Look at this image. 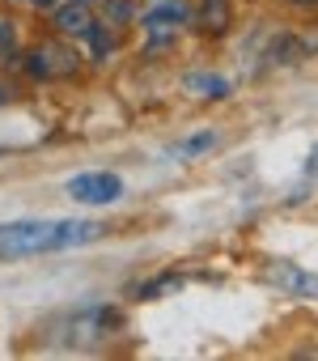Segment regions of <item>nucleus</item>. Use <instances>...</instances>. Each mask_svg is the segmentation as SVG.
Instances as JSON below:
<instances>
[{
  "mask_svg": "<svg viewBox=\"0 0 318 361\" xmlns=\"http://www.w3.org/2000/svg\"><path fill=\"white\" fill-rule=\"evenodd\" d=\"M98 9H102V22H110V26L132 22V5H127V0H98Z\"/></svg>",
  "mask_w": 318,
  "mask_h": 361,
  "instance_id": "nucleus-12",
  "label": "nucleus"
},
{
  "mask_svg": "<svg viewBox=\"0 0 318 361\" xmlns=\"http://www.w3.org/2000/svg\"><path fill=\"white\" fill-rule=\"evenodd\" d=\"M68 196L81 204H115L123 196V178L110 170H85L68 178Z\"/></svg>",
  "mask_w": 318,
  "mask_h": 361,
  "instance_id": "nucleus-3",
  "label": "nucleus"
},
{
  "mask_svg": "<svg viewBox=\"0 0 318 361\" xmlns=\"http://www.w3.org/2000/svg\"><path fill=\"white\" fill-rule=\"evenodd\" d=\"M288 5H297V9H318V0H288Z\"/></svg>",
  "mask_w": 318,
  "mask_h": 361,
  "instance_id": "nucleus-16",
  "label": "nucleus"
},
{
  "mask_svg": "<svg viewBox=\"0 0 318 361\" xmlns=\"http://www.w3.org/2000/svg\"><path fill=\"white\" fill-rule=\"evenodd\" d=\"M106 226L81 221V217H26V221H5L0 226V255L22 259V255H47V251H68L98 243Z\"/></svg>",
  "mask_w": 318,
  "mask_h": 361,
  "instance_id": "nucleus-1",
  "label": "nucleus"
},
{
  "mask_svg": "<svg viewBox=\"0 0 318 361\" xmlns=\"http://www.w3.org/2000/svg\"><path fill=\"white\" fill-rule=\"evenodd\" d=\"M187 90L191 94H204V98H225L229 94V81L217 77V73H191L187 77Z\"/></svg>",
  "mask_w": 318,
  "mask_h": 361,
  "instance_id": "nucleus-9",
  "label": "nucleus"
},
{
  "mask_svg": "<svg viewBox=\"0 0 318 361\" xmlns=\"http://www.w3.org/2000/svg\"><path fill=\"white\" fill-rule=\"evenodd\" d=\"M110 30H119V26H110V22H94V26H89V35H85L98 60H106V56L115 51V35H110Z\"/></svg>",
  "mask_w": 318,
  "mask_h": 361,
  "instance_id": "nucleus-11",
  "label": "nucleus"
},
{
  "mask_svg": "<svg viewBox=\"0 0 318 361\" xmlns=\"http://www.w3.org/2000/svg\"><path fill=\"white\" fill-rule=\"evenodd\" d=\"M267 276H272V285L284 289V293L318 298V276H314L310 268H297V264H288V259H272V264H267Z\"/></svg>",
  "mask_w": 318,
  "mask_h": 361,
  "instance_id": "nucleus-6",
  "label": "nucleus"
},
{
  "mask_svg": "<svg viewBox=\"0 0 318 361\" xmlns=\"http://www.w3.org/2000/svg\"><path fill=\"white\" fill-rule=\"evenodd\" d=\"M77 5H94V0H77Z\"/></svg>",
  "mask_w": 318,
  "mask_h": 361,
  "instance_id": "nucleus-18",
  "label": "nucleus"
},
{
  "mask_svg": "<svg viewBox=\"0 0 318 361\" xmlns=\"http://www.w3.org/2000/svg\"><path fill=\"white\" fill-rule=\"evenodd\" d=\"M18 43V26L9 18H0V47H13Z\"/></svg>",
  "mask_w": 318,
  "mask_h": 361,
  "instance_id": "nucleus-13",
  "label": "nucleus"
},
{
  "mask_svg": "<svg viewBox=\"0 0 318 361\" xmlns=\"http://www.w3.org/2000/svg\"><path fill=\"white\" fill-rule=\"evenodd\" d=\"M34 9H60V0H30Z\"/></svg>",
  "mask_w": 318,
  "mask_h": 361,
  "instance_id": "nucleus-15",
  "label": "nucleus"
},
{
  "mask_svg": "<svg viewBox=\"0 0 318 361\" xmlns=\"http://www.w3.org/2000/svg\"><path fill=\"white\" fill-rule=\"evenodd\" d=\"M191 26L200 35H225L229 30V5L225 0H200L191 9Z\"/></svg>",
  "mask_w": 318,
  "mask_h": 361,
  "instance_id": "nucleus-8",
  "label": "nucleus"
},
{
  "mask_svg": "<svg viewBox=\"0 0 318 361\" xmlns=\"http://www.w3.org/2000/svg\"><path fill=\"white\" fill-rule=\"evenodd\" d=\"M305 174H318V145H314L310 157H305Z\"/></svg>",
  "mask_w": 318,
  "mask_h": 361,
  "instance_id": "nucleus-14",
  "label": "nucleus"
},
{
  "mask_svg": "<svg viewBox=\"0 0 318 361\" xmlns=\"http://www.w3.org/2000/svg\"><path fill=\"white\" fill-rule=\"evenodd\" d=\"M77 68V56L72 51H64V47H56V43H43V47H34V51H26V73L30 77H64V73H72Z\"/></svg>",
  "mask_w": 318,
  "mask_h": 361,
  "instance_id": "nucleus-5",
  "label": "nucleus"
},
{
  "mask_svg": "<svg viewBox=\"0 0 318 361\" xmlns=\"http://www.w3.org/2000/svg\"><path fill=\"white\" fill-rule=\"evenodd\" d=\"M9 98H13V94H9V85H5V90H0V102H9Z\"/></svg>",
  "mask_w": 318,
  "mask_h": 361,
  "instance_id": "nucleus-17",
  "label": "nucleus"
},
{
  "mask_svg": "<svg viewBox=\"0 0 318 361\" xmlns=\"http://www.w3.org/2000/svg\"><path fill=\"white\" fill-rule=\"evenodd\" d=\"M140 26L148 35H174V30L191 26V5L187 0H153V5L140 13Z\"/></svg>",
  "mask_w": 318,
  "mask_h": 361,
  "instance_id": "nucleus-4",
  "label": "nucleus"
},
{
  "mask_svg": "<svg viewBox=\"0 0 318 361\" xmlns=\"http://www.w3.org/2000/svg\"><path fill=\"white\" fill-rule=\"evenodd\" d=\"M51 26H56L64 39H85V35H89V26H94V13H89V5L64 0L60 9H51Z\"/></svg>",
  "mask_w": 318,
  "mask_h": 361,
  "instance_id": "nucleus-7",
  "label": "nucleus"
},
{
  "mask_svg": "<svg viewBox=\"0 0 318 361\" xmlns=\"http://www.w3.org/2000/svg\"><path fill=\"white\" fill-rule=\"evenodd\" d=\"M119 327H123V310L98 302V306L72 310V314L64 319V331H60V336H64V344H72V348H89V344H106Z\"/></svg>",
  "mask_w": 318,
  "mask_h": 361,
  "instance_id": "nucleus-2",
  "label": "nucleus"
},
{
  "mask_svg": "<svg viewBox=\"0 0 318 361\" xmlns=\"http://www.w3.org/2000/svg\"><path fill=\"white\" fill-rule=\"evenodd\" d=\"M217 140H221V136H217V132L208 128V132H196V136L179 140V145H174L170 153H174V157H196V153H208V149H217Z\"/></svg>",
  "mask_w": 318,
  "mask_h": 361,
  "instance_id": "nucleus-10",
  "label": "nucleus"
}]
</instances>
